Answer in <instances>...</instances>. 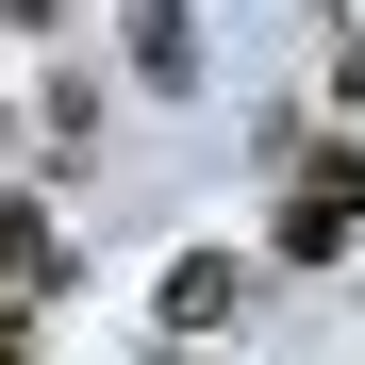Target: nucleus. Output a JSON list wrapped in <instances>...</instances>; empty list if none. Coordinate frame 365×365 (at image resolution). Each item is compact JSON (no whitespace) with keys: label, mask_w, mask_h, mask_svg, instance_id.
<instances>
[{"label":"nucleus","mask_w":365,"mask_h":365,"mask_svg":"<svg viewBox=\"0 0 365 365\" xmlns=\"http://www.w3.org/2000/svg\"><path fill=\"white\" fill-rule=\"evenodd\" d=\"M349 232H365V150H316L282 182V266H332Z\"/></svg>","instance_id":"1"},{"label":"nucleus","mask_w":365,"mask_h":365,"mask_svg":"<svg viewBox=\"0 0 365 365\" xmlns=\"http://www.w3.org/2000/svg\"><path fill=\"white\" fill-rule=\"evenodd\" d=\"M232 316H250V266L232 250H182L166 266V332H232Z\"/></svg>","instance_id":"2"},{"label":"nucleus","mask_w":365,"mask_h":365,"mask_svg":"<svg viewBox=\"0 0 365 365\" xmlns=\"http://www.w3.org/2000/svg\"><path fill=\"white\" fill-rule=\"evenodd\" d=\"M116 50H133V83H182V67H200V17H182V0H133Z\"/></svg>","instance_id":"3"},{"label":"nucleus","mask_w":365,"mask_h":365,"mask_svg":"<svg viewBox=\"0 0 365 365\" xmlns=\"http://www.w3.org/2000/svg\"><path fill=\"white\" fill-rule=\"evenodd\" d=\"M0 282H34V299H50V282H67V232H50L34 200H0Z\"/></svg>","instance_id":"4"},{"label":"nucleus","mask_w":365,"mask_h":365,"mask_svg":"<svg viewBox=\"0 0 365 365\" xmlns=\"http://www.w3.org/2000/svg\"><path fill=\"white\" fill-rule=\"evenodd\" d=\"M0 17H67V0H0Z\"/></svg>","instance_id":"5"},{"label":"nucleus","mask_w":365,"mask_h":365,"mask_svg":"<svg viewBox=\"0 0 365 365\" xmlns=\"http://www.w3.org/2000/svg\"><path fill=\"white\" fill-rule=\"evenodd\" d=\"M0 365H34V349H17V332H0Z\"/></svg>","instance_id":"6"}]
</instances>
